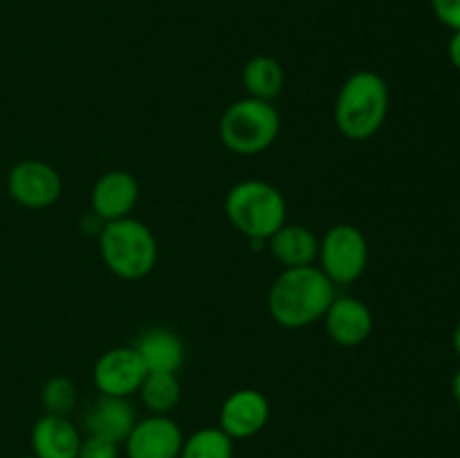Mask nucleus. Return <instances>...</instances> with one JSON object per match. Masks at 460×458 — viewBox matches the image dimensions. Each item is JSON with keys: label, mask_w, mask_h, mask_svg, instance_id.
<instances>
[{"label": "nucleus", "mask_w": 460, "mask_h": 458, "mask_svg": "<svg viewBox=\"0 0 460 458\" xmlns=\"http://www.w3.org/2000/svg\"><path fill=\"white\" fill-rule=\"evenodd\" d=\"M452 341H454V350H456V353L460 355V321H458L456 330H454V337H452Z\"/></svg>", "instance_id": "393cba45"}, {"label": "nucleus", "mask_w": 460, "mask_h": 458, "mask_svg": "<svg viewBox=\"0 0 460 458\" xmlns=\"http://www.w3.org/2000/svg\"><path fill=\"white\" fill-rule=\"evenodd\" d=\"M452 395H454V400H456L458 407H460V368H458L456 373H454V380H452Z\"/></svg>", "instance_id": "b1692460"}, {"label": "nucleus", "mask_w": 460, "mask_h": 458, "mask_svg": "<svg viewBox=\"0 0 460 458\" xmlns=\"http://www.w3.org/2000/svg\"><path fill=\"white\" fill-rule=\"evenodd\" d=\"M449 61L460 72V30L454 31V36L449 39Z\"/></svg>", "instance_id": "5701e85b"}, {"label": "nucleus", "mask_w": 460, "mask_h": 458, "mask_svg": "<svg viewBox=\"0 0 460 458\" xmlns=\"http://www.w3.org/2000/svg\"><path fill=\"white\" fill-rule=\"evenodd\" d=\"M139 395L148 411L166 416L180 402V382L175 373H146Z\"/></svg>", "instance_id": "a211bd4d"}, {"label": "nucleus", "mask_w": 460, "mask_h": 458, "mask_svg": "<svg viewBox=\"0 0 460 458\" xmlns=\"http://www.w3.org/2000/svg\"><path fill=\"white\" fill-rule=\"evenodd\" d=\"M322 272L332 283L349 286L362 277L368 260V245L364 233L355 225H335L326 232L319 245Z\"/></svg>", "instance_id": "423d86ee"}, {"label": "nucleus", "mask_w": 460, "mask_h": 458, "mask_svg": "<svg viewBox=\"0 0 460 458\" xmlns=\"http://www.w3.org/2000/svg\"><path fill=\"white\" fill-rule=\"evenodd\" d=\"M124 443L128 458H180L184 436L169 416H151L135 422Z\"/></svg>", "instance_id": "1a4fd4ad"}, {"label": "nucleus", "mask_w": 460, "mask_h": 458, "mask_svg": "<svg viewBox=\"0 0 460 458\" xmlns=\"http://www.w3.org/2000/svg\"><path fill=\"white\" fill-rule=\"evenodd\" d=\"M76 458H119V445L99 436H88L81 440Z\"/></svg>", "instance_id": "412c9836"}, {"label": "nucleus", "mask_w": 460, "mask_h": 458, "mask_svg": "<svg viewBox=\"0 0 460 458\" xmlns=\"http://www.w3.org/2000/svg\"><path fill=\"white\" fill-rule=\"evenodd\" d=\"M85 429L90 436H99V438L112 440V443H124L128 434L133 431L135 422H137V413H135L133 404L128 398H112V395H102L97 402L90 407V411L84 418Z\"/></svg>", "instance_id": "ddd939ff"}, {"label": "nucleus", "mask_w": 460, "mask_h": 458, "mask_svg": "<svg viewBox=\"0 0 460 458\" xmlns=\"http://www.w3.org/2000/svg\"><path fill=\"white\" fill-rule=\"evenodd\" d=\"M81 434L67 416L45 413L31 429V452L36 458H76Z\"/></svg>", "instance_id": "4468645a"}, {"label": "nucleus", "mask_w": 460, "mask_h": 458, "mask_svg": "<svg viewBox=\"0 0 460 458\" xmlns=\"http://www.w3.org/2000/svg\"><path fill=\"white\" fill-rule=\"evenodd\" d=\"M326 330L341 346H359L371 337L373 314L355 296H335L326 310Z\"/></svg>", "instance_id": "9b49d317"}, {"label": "nucleus", "mask_w": 460, "mask_h": 458, "mask_svg": "<svg viewBox=\"0 0 460 458\" xmlns=\"http://www.w3.org/2000/svg\"><path fill=\"white\" fill-rule=\"evenodd\" d=\"M40 402L48 413L54 416H67L72 409L76 407V386L75 382L67 377H52L45 382L43 391H40Z\"/></svg>", "instance_id": "aec40b11"}, {"label": "nucleus", "mask_w": 460, "mask_h": 458, "mask_svg": "<svg viewBox=\"0 0 460 458\" xmlns=\"http://www.w3.org/2000/svg\"><path fill=\"white\" fill-rule=\"evenodd\" d=\"M389 112V88L380 75L359 70L346 79L337 94L335 121L341 135L355 142L373 137Z\"/></svg>", "instance_id": "f03ea898"}, {"label": "nucleus", "mask_w": 460, "mask_h": 458, "mask_svg": "<svg viewBox=\"0 0 460 458\" xmlns=\"http://www.w3.org/2000/svg\"><path fill=\"white\" fill-rule=\"evenodd\" d=\"M270 418V402L261 391L241 389L225 400L220 409V429L232 440L252 438L265 427Z\"/></svg>", "instance_id": "9d476101"}, {"label": "nucleus", "mask_w": 460, "mask_h": 458, "mask_svg": "<svg viewBox=\"0 0 460 458\" xmlns=\"http://www.w3.org/2000/svg\"><path fill=\"white\" fill-rule=\"evenodd\" d=\"M335 299V283L314 265L286 268L270 290V313L286 328H304L323 317Z\"/></svg>", "instance_id": "f257e3e1"}, {"label": "nucleus", "mask_w": 460, "mask_h": 458, "mask_svg": "<svg viewBox=\"0 0 460 458\" xmlns=\"http://www.w3.org/2000/svg\"><path fill=\"white\" fill-rule=\"evenodd\" d=\"M270 250L274 259L281 260L286 268H301V265H313L319 256V241L308 227L299 225H283L272 238H270Z\"/></svg>", "instance_id": "dca6fc26"}, {"label": "nucleus", "mask_w": 460, "mask_h": 458, "mask_svg": "<svg viewBox=\"0 0 460 458\" xmlns=\"http://www.w3.org/2000/svg\"><path fill=\"white\" fill-rule=\"evenodd\" d=\"M225 211L234 227L250 241H270L286 225V200L277 187L247 180L229 189Z\"/></svg>", "instance_id": "7ed1b4c3"}, {"label": "nucleus", "mask_w": 460, "mask_h": 458, "mask_svg": "<svg viewBox=\"0 0 460 458\" xmlns=\"http://www.w3.org/2000/svg\"><path fill=\"white\" fill-rule=\"evenodd\" d=\"M180 458H234V440L216 427H205L182 443Z\"/></svg>", "instance_id": "6ab92c4d"}, {"label": "nucleus", "mask_w": 460, "mask_h": 458, "mask_svg": "<svg viewBox=\"0 0 460 458\" xmlns=\"http://www.w3.org/2000/svg\"><path fill=\"white\" fill-rule=\"evenodd\" d=\"M139 184L126 171H111L97 180L93 189V209L106 223L128 218L133 207L137 205Z\"/></svg>", "instance_id": "f8f14e48"}, {"label": "nucleus", "mask_w": 460, "mask_h": 458, "mask_svg": "<svg viewBox=\"0 0 460 458\" xmlns=\"http://www.w3.org/2000/svg\"><path fill=\"white\" fill-rule=\"evenodd\" d=\"M99 247L111 272L128 281L146 277L157 263L155 236L146 225L135 218L106 223L99 233Z\"/></svg>", "instance_id": "20e7f679"}, {"label": "nucleus", "mask_w": 460, "mask_h": 458, "mask_svg": "<svg viewBox=\"0 0 460 458\" xmlns=\"http://www.w3.org/2000/svg\"><path fill=\"white\" fill-rule=\"evenodd\" d=\"M146 366L135 348H112L94 364V384L102 395L128 398L137 393L146 377Z\"/></svg>", "instance_id": "6e6552de"}, {"label": "nucleus", "mask_w": 460, "mask_h": 458, "mask_svg": "<svg viewBox=\"0 0 460 458\" xmlns=\"http://www.w3.org/2000/svg\"><path fill=\"white\" fill-rule=\"evenodd\" d=\"M22 458H36V456H22Z\"/></svg>", "instance_id": "a878e982"}, {"label": "nucleus", "mask_w": 460, "mask_h": 458, "mask_svg": "<svg viewBox=\"0 0 460 458\" xmlns=\"http://www.w3.org/2000/svg\"><path fill=\"white\" fill-rule=\"evenodd\" d=\"M9 196L27 209H45L61 196V175L54 166L40 160L18 162L7 178Z\"/></svg>", "instance_id": "0eeeda50"}, {"label": "nucleus", "mask_w": 460, "mask_h": 458, "mask_svg": "<svg viewBox=\"0 0 460 458\" xmlns=\"http://www.w3.org/2000/svg\"><path fill=\"white\" fill-rule=\"evenodd\" d=\"M281 119L270 101L247 97L232 103L220 119V139L238 155H256L272 146Z\"/></svg>", "instance_id": "39448f33"}, {"label": "nucleus", "mask_w": 460, "mask_h": 458, "mask_svg": "<svg viewBox=\"0 0 460 458\" xmlns=\"http://www.w3.org/2000/svg\"><path fill=\"white\" fill-rule=\"evenodd\" d=\"M148 373H175L184 362V346L175 332L164 328L146 330L133 346Z\"/></svg>", "instance_id": "2eb2a0df"}, {"label": "nucleus", "mask_w": 460, "mask_h": 458, "mask_svg": "<svg viewBox=\"0 0 460 458\" xmlns=\"http://www.w3.org/2000/svg\"><path fill=\"white\" fill-rule=\"evenodd\" d=\"M286 84V72L281 63L272 57H254L243 67V85L247 88L250 97L261 101H272L281 94Z\"/></svg>", "instance_id": "f3484780"}, {"label": "nucleus", "mask_w": 460, "mask_h": 458, "mask_svg": "<svg viewBox=\"0 0 460 458\" xmlns=\"http://www.w3.org/2000/svg\"><path fill=\"white\" fill-rule=\"evenodd\" d=\"M436 18L449 30H460V0H429Z\"/></svg>", "instance_id": "4be33fe9"}]
</instances>
